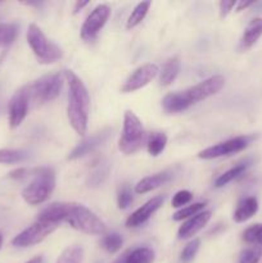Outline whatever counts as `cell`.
Wrapping results in <instances>:
<instances>
[{"mask_svg": "<svg viewBox=\"0 0 262 263\" xmlns=\"http://www.w3.org/2000/svg\"><path fill=\"white\" fill-rule=\"evenodd\" d=\"M64 77L69 86L68 107H67L69 125L80 136H85L87 131V120H89L90 95L84 82L73 71H66Z\"/></svg>", "mask_w": 262, "mask_h": 263, "instance_id": "1", "label": "cell"}, {"mask_svg": "<svg viewBox=\"0 0 262 263\" xmlns=\"http://www.w3.org/2000/svg\"><path fill=\"white\" fill-rule=\"evenodd\" d=\"M32 181L23 189L22 198L30 205L46 202L55 187V172L49 167L32 170Z\"/></svg>", "mask_w": 262, "mask_h": 263, "instance_id": "2", "label": "cell"}, {"mask_svg": "<svg viewBox=\"0 0 262 263\" xmlns=\"http://www.w3.org/2000/svg\"><path fill=\"white\" fill-rule=\"evenodd\" d=\"M64 222L87 235H104L107 231L105 223L92 211L77 203H69Z\"/></svg>", "mask_w": 262, "mask_h": 263, "instance_id": "3", "label": "cell"}, {"mask_svg": "<svg viewBox=\"0 0 262 263\" xmlns=\"http://www.w3.org/2000/svg\"><path fill=\"white\" fill-rule=\"evenodd\" d=\"M145 140V131L138 116L131 110H126L123 116L122 135L118 141V149L126 156L140 151Z\"/></svg>", "mask_w": 262, "mask_h": 263, "instance_id": "4", "label": "cell"}, {"mask_svg": "<svg viewBox=\"0 0 262 263\" xmlns=\"http://www.w3.org/2000/svg\"><path fill=\"white\" fill-rule=\"evenodd\" d=\"M27 43L38 58L39 63L49 64L62 58V49L48 40L45 33L35 23H31L27 30Z\"/></svg>", "mask_w": 262, "mask_h": 263, "instance_id": "5", "label": "cell"}, {"mask_svg": "<svg viewBox=\"0 0 262 263\" xmlns=\"http://www.w3.org/2000/svg\"><path fill=\"white\" fill-rule=\"evenodd\" d=\"M27 87L33 102L40 103V104L49 103L61 94V90L63 87V76L59 72L45 74Z\"/></svg>", "mask_w": 262, "mask_h": 263, "instance_id": "6", "label": "cell"}, {"mask_svg": "<svg viewBox=\"0 0 262 263\" xmlns=\"http://www.w3.org/2000/svg\"><path fill=\"white\" fill-rule=\"evenodd\" d=\"M223 85H225V79L220 76V74H215V76L208 77V79L203 80L199 84L184 90L182 94H184V98L188 102V104L192 107V105L217 94L222 89Z\"/></svg>", "mask_w": 262, "mask_h": 263, "instance_id": "7", "label": "cell"}, {"mask_svg": "<svg viewBox=\"0 0 262 263\" xmlns=\"http://www.w3.org/2000/svg\"><path fill=\"white\" fill-rule=\"evenodd\" d=\"M57 228L58 225H54V223L36 221L35 223H32L27 229L21 231L17 236H14L12 244L18 248H28V247L36 246V244L41 243L46 236L50 235Z\"/></svg>", "mask_w": 262, "mask_h": 263, "instance_id": "8", "label": "cell"}, {"mask_svg": "<svg viewBox=\"0 0 262 263\" xmlns=\"http://www.w3.org/2000/svg\"><path fill=\"white\" fill-rule=\"evenodd\" d=\"M110 17V8L107 4H100L92 9L82 25L80 36L86 43H91L99 35L100 30L104 27L108 18Z\"/></svg>", "mask_w": 262, "mask_h": 263, "instance_id": "9", "label": "cell"}, {"mask_svg": "<svg viewBox=\"0 0 262 263\" xmlns=\"http://www.w3.org/2000/svg\"><path fill=\"white\" fill-rule=\"evenodd\" d=\"M249 136H238V138L229 139V140L221 141V143L216 144V145L210 146V148L203 149L202 152L198 153V158L200 159H215L220 158V157L231 156V154L239 153V152L244 151L251 143Z\"/></svg>", "mask_w": 262, "mask_h": 263, "instance_id": "10", "label": "cell"}, {"mask_svg": "<svg viewBox=\"0 0 262 263\" xmlns=\"http://www.w3.org/2000/svg\"><path fill=\"white\" fill-rule=\"evenodd\" d=\"M30 91L28 87L25 86L14 92L12 99L9 100L8 105V116H9V126L12 128H17L28 113V107H30Z\"/></svg>", "mask_w": 262, "mask_h": 263, "instance_id": "11", "label": "cell"}, {"mask_svg": "<svg viewBox=\"0 0 262 263\" xmlns=\"http://www.w3.org/2000/svg\"><path fill=\"white\" fill-rule=\"evenodd\" d=\"M159 73L158 66L154 63H146L136 68L128 79L123 82L121 91L122 92H134L141 87L146 86L157 74Z\"/></svg>", "mask_w": 262, "mask_h": 263, "instance_id": "12", "label": "cell"}, {"mask_svg": "<svg viewBox=\"0 0 262 263\" xmlns=\"http://www.w3.org/2000/svg\"><path fill=\"white\" fill-rule=\"evenodd\" d=\"M164 197H162V195H158V197H154L152 199H149L145 204H143L135 212L128 216L127 220H126V226L130 229H135L141 226L143 223H145L162 207Z\"/></svg>", "mask_w": 262, "mask_h": 263, "instance_id": "13", "label": "cell"}, {"mask_svg": "<svg viewBox=\"0 0 262 263\" xmlns=\"http://www.w3.org/2000/svg\"><path fill=\"white\" fill-rule=\"evenodd\" d=\"M109 134L110 130H102L100 133H97L94 134V135L89 136V138L84 139V140L69 153L68 159L73 161V159H79L87 156V154L91 153L92 151H95L98 146L102 145V144L108 139Z\"/></svg>", "mask_w": 262, "mask_h": 263, "instance_id": "14", "label": "cell"}, {"mask_svg": "<svg viewBox=\"0 0 262 263\" xmlns=\"http://www.w3.org/2000/svg\"><path fill=\"white\" fill-rule=\"evenodd\" d=\"M211 216H212V212H211V211H203V212L188 218V220L180 226L179 231H177V238L179 239L193 238L195 234L199 233V231L207 225L208 221L211 220Z\"/></svg>", "mask_w": 262, "mask_h": 263, "instance_id": "15", "label": "cell"}, {"mask_svg": "<svg viewBox=\"0 0 262 263\" xmlns=\"http://www.w3.org/2000/svg\"><path fill=\"white\" fill-rule=\"evenodd\" d=\"M262 36V18H253L244 28V32L239 41L238 49L240 51H246L251 49Z\"/></svg>", "mask_w": 262, "mask_h": 263, "instance_id": "16", "label": "cell"}, {"mask_svg": "<svg viewBox=\"0 0 262 263\" xmlns=\"http://www.w3.org/2000/svg\"><path fill=\"white\" fill-rule=\"evenodd\" d=\"M69 203H51L48 207L44 208L38 216V220L40 222H48L58 225L59 222H64L67 211H68Z\"/></svg>", "mask_w": 262, "mask_h": 263, "instance_id": "17", "label": "cell"}, {"mask_svg": "<svg viewBox=\"0 0 262 263\" xmlns=\"http://www.w3.org/2000/svg\"><path fill=\"white\" fill-rule=\"evenodd\" d=\"M171 177L172 175L167 171L144 177V179H141L140 181L135 185V193H138V194H145V193L152 192V190L157 189V187H159L161 185L169 182L170 180H171Z\"/></svg>", "mask_w": 262, "mask_h": 263, "instance_id": "18", "label": "cell"}, {"mask_svg": "<svg viewBox=\"0 0 262 263\" xmlns=\"http://www.w3.org/2000/svg\"><path fill=\"white\" fill-rule=\"evenodd\" d=\"M181 69V61L177 55L171 57L167 59L162 66L161 71H159V84L161 86H169L172 82L176 80L179 76V72Z\"/></svg>", "mask_w": 262, "mask_h": 263, "instance_id": "19", "label": "cell"}, {"mask_svg": "<svg viewBox=\"0 0 262 263\" xmlns=\"http://www.w3.org/2000/svg\"><path fill=\"white\" fill-rule=\"evenodd\" d=\"M258 211V202L254 197H248L244 198L243 200H240L236 207L235 212H234V221L238 223L246 222L249 218L253 217L254 215Z\"/></svg>", "mask_w": 262, "mask_h": 263, "instance_id": "20", "label": "cell"}, {"mask_svg": "<svg viewBox=\"0 0 262 263\" xmlns=\"http://www.w3.org/2000/svg\"><path fill=\"white\" fill-rule=\"evenodd\" d=\"M190 105L185 100L182 91L170 92L162 99V108L166 113H180L184 112Z\"/></svg>", "mask_w": 262, "mask_h": 263, "instance_id": "21", "label": "cell"}, {"mask_svg": "<svg viewBox=\"0 0 262 263\" xmlns=\"http://www.w3.org/2000/svg\"><path fill=\"white\" fill-rule=\"evenodd\" d=\"M167 145V136L163 133H152L146 140V149L151 156L157 157L164 151Z\"/></svg>", "mask_w": 262, "mask_h": 263, "instance_id": "22", "label": "cell"}, {"mask_svg": "<svg viewBox=\"0 0 262 263\" xmlns=\"http://www.w3.org/2000/svg\"><path fill=\"white\" fill-rule=\"evenodd\" d=\"M152 3L151 2H141L134 8V10L131 12V14L128 15L127 22H126V28L131 30V28L136 27L138 25H140L141 21L145 18L146 13H148L149 8H151Z\"/></svg>", "mask_w": 262, "mask_h": 263, "instance_id": "23", "label": "cell"}, {"mask_svg": "<svg viewBox=\"0 0 262 263\" xmlns=\"http://www.w3.org/2000/svg\"><path fill=\"white\" fill-rule=\"evenodd\" d=\"M154 257H156V254L151 248L141 247V248L128 251L125 263H153Z\"/></svg>", "mask_w": 262, "mask_h": 263, "instance_id": "24", "label": "cell"}, {"mask_svg": "<svg viewBox=\"0 0 262 263\" xmlns=\"http://www.w3.org/2000/svg\"><path fill=\"white\" fill-rule=\"evenodd\" d=\"M246 170H247V164H238V166L228 170V171L223 172L222 175H220V176L215 180V186L216 187L225 186V185H228L229 182L234 181V180L238 179L239 176H241V175L246 172Z\"/></svg>", "mask_w": 262, "mask_h": 263, "instance_id": "25", "label": "cell"}, {"mask_svg": "<svg viewBox=\"0 0 262 263\" xmlns=\"http://www.w3.org/2000/svg\"><path fill=\"white\" fill-rule=\"evenodd\" d=\"M28 157L25 151L20 149H0V163L3 164H14L23 162Z\"/></svg>", "mask_w": 262, "mask_h": 263, "instance_id": "26", "label": "cell"}, {"mask_svg": "<svg viewBox=\"0 0 262 263\" xmlns=\"http://www.w3.org/2000/svg\"><path fill=\"white\" fill-rule=\"evenodd\" d=\"M84 258V249L79 246H72L64 249L55 263H81Z\"/></svg>", "mask_w": 262, "mask_h": 263, "instance_id": "27", "label": "cell"}, {"mask_svg": "<svg viewBox=\"0 0 262 263\" xmlns=\"http://www.w3.org/2000/svg\"><path fill=\"white\" fill-rule=\"evenodd\" d=\"M122 236H121L120 234L110 233L107 234L105 236H103L102 241H100V246H102V248L104 249V251H107L108 253L113 254L116 253V252L120 251L121 247H122Z\"/></svg>", "mask_w": 262, "mask_h": 263, "instance_id": "28", "label": "cell"}, {"mask_svg": "<svg viewBox=\"0 0 262 263\" xmlns=\"http://www.w3.org/2000/svg\"><path fill=\"white\" fill-rule=\"evenodd\" d=\"M205 204H207L205 202H199V203H193V204L186 205V207H182L181 210H179L176 213H174L172 218H174L175 221H182L185 220V218L193 217V216L203 212Z\"/></svg>", "mask_w": 262, "mask_h": 263, "instance_id": "29", "label": "cell"}, {"mask_svg": "<svg viewBox=\"0 0 262 263\" xmlns=\"http://www.w3.org/2000/svg\"><path fill=\"white\" fill-rule=\"evenodd\" d=\"M17 36V26L13 23L0 22V46H8Z\"/></svg>", "mask_w": 262, "mask_h": 263, "instance_id": "30", "label": "cell"}, {"mask_svg": "<svg viewBox=\"0 0 262 263\" xmlns=\"http://www.w3.org/2000/svg\"><path fill=\"white\" fill-rule=\"evenodd\" d=\"M243 239L246 243L254 244L262 248V223L252 225L251 228L247 229L243 234Z\"/></svg>", "mask_w": 262, "mask_h": 263, "instance_id": "31", "label": "cell"}, {"mask_svg": "<svg viewBox=\"0 0 262 263\" xmlns=\"http://www.w3.org/2000/svg\"><path fill=\"white\" fill-rule=\"evenodd\" d=\"M262 257V248L258 246L249 247L244 249L239 258V263H258Z\"/></svg>", "mask_w": 262, "mask_h": 263, "instance_id": "32", "label": "cell"}, {"mask_svg": "<svg viewBox=\"0 0 262 263\" xmlns=\"http://www.w3.org/2000/svg\"><path fill=\"white\" fill-rule=\"evenodd\" d=\"M199 247H200L199 239H193L192 241H189L181 252V262L182 263L192 262L193 259H194V257L197 256L198 251H199Z\"/></svg>", "mask_w": 262, "mask_h": 263, "instance_id": "33", "label": "cell"}, {"mask_svg": "<svg viewBox=\"0 0 262 263\" xmlns=\"http://www.w3.org/2000/svg\"><path fill=\"white\" fill-rule=\"evenodd\" d=\"M131 202H133V192H131V189L127 185H123L117 197L118 208L120 210H126L131 204Z\"/></svg>", "mask_w": 262, "mask_h": 263, "instance_id": "34", "label": "cell"}, {"mask_svg": "<svg viewBox=\"0 0 262 263\" xmlns=\"http://www.w3.org/2000/svg\"><path fill=\"white\" fill-rule=\"evenodd\" d=\"M192 199H193L192 193L188 192V190H180V192H177L176 194L174 195L171 204L174 208H180V210H181L182 205H186L188 203L192 202Z\"/></svg>", "mask_w": 262, "mask_h": 263, "instance_id": "35", "label": "cell"}, {"mask_svg": "<svg viewBox=\"0 0 262 263\" xmlns=\"http://www.w3.org/2000/svg\"><path fill=\"white\" fill-rule=\"evenodd\" d=\"M32 175V170H27V168H18L14 170L9 174L10 179H14V180H22L25 177L31 176Z\"/></svg>", "mask_w": 262, "mask_h": 263, "instance_id": "36", "label": "cell"}, {"mask_svg": "<svg viewBox=\"0 0 262 263\" xmlns=\"http://www.w3.org/2000/svg\"><path fill=\"white\" fill-rule=\"evenodd\" d=\"M236 5V2H234V0H231V2H221L220 3V15L221 17H226V15L229 14V13L233 10V8Z\"/></svg>", "mask_w": 262, "mask_h": 263, "instance_id": "37", "label": "cell"}, {"mask_svg": "<svg viewBox=\"0 0 262 263\" xmlns=\"http://www.w3.org/2000/svg\"><path fill=\"white\" fill-rule=\"evenodd\" d=\"M252 4H253V2H239V3H236V12H241V10L246 9V8L251 7Z\"/></svg>", "mask_w": 262, "mask_h": 263, "instance_id": "38", "label": "cell"}, {"mask_svg": "<svg viewBox=\"0 0 262 263\" xmlns=\"http://www.w3.org/2000/svg\"><path fill=\"white\" fill-rule=\"evenodd\" d=\"M89 4H90V2H77L76 5H74V8H73V14H77V13H79L82 8L86 7V5H89Z\"/></svg>", "mask_w": 262, "mask_h": 263, "instance_id": "39", "label": "cell"}, {"mask_svg": "<svg viewBox=\"0 0 262 263\" xmlns=\"http://www.w3.org/2000/svg\"><path fill=\"white\" fill-rule=\"evenodd\" d=\"M26 263H45V259H44L43 256H38V257H33L32 259H30V261Z\"/></svg>", "mask_w": 262, "mask_h": 263, "instance_id": "40", "label": "cell"}, {"mask_svg": "<svg viewBox=\"0 0 262 263\" xmlns=\"http://www.w3.org/2000/svg\"><path fill=\"white\" fill-rule=\"evenodd\" d=\"M127 254H128V251L125 252V253H123L121 257H118V258L116 259V261L113 262V263H125L126 262V258H127Z\"/></svg>", "mask_w": 262, "mask_h": 263, "instance_id": "41", "label": "cell"}, {"mask_svg": "<svg viewBox=\"0 0 262 263\" xmlns=\"http://www.w3.org/2000/svg\"><path fill=\"white\" fill-rule=\"evenodd\" d=\"M2 246H3V235L0 234V248H2Z\"/></svg>", "mask_w": 262, "mask_h": 263, "instance_id": "42", "label": "cell"}]
</instances>
